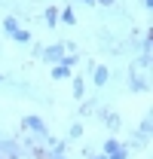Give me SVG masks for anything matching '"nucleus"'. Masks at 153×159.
I'll return each instance as SVG.
<instances>
[{"instance_id": "nucleus-1", "label": "nucleus", "mask_w": 153, "mask_h": 159, "mask_svg": "<svg viewBox=\"0 0 153 159\" xmlns=\"http://www.w3.org/2000/svg\"><path fill=\"white\" fill-rule=\"evenodd\" d=\"M3 28H6V34H9V37H16L19 43H28V34H25V31H21L12 19H6V25H3Z\"/></svg>"}, {"instance_id": "nucleus-2", "label": "nucleus", "mask_w": 153, "mask_h": 159, "mask_svg": "<svg viewBox=\"0 0 153 159\" xmlns=\"http://www.w3.org/2000/svg\"><path fill=\"white\" fill-rule=\"evenodd\" d=\"M104 150H107V156H110V159H123V156H126V153L116 147V141H107V147H104Z\"/></svg>"}, {"instance_id": "nucleus-3", "label": "nucleus", "mask_w": 153, "mask_h": 159, "mask_svg": "<svg viewBox=\"0 0 153 159\" xmlns=\"http://www.w3.org/2000/svg\"><path fill=\"white\" fill-rule=\"evenodd\" d=\"M25 122H28V129H34V132H43V122H40L37 116H28Z\"/></svg>"}, {"instance_id": "nucleus-4", "label": "nucleus", "mask_w": 153, "mask_h": 159, "mask_svg": "<svg viewBox=\"0 0 153 159\" xmlns=\"http://www.w3.org/2000/svg\"><path fill=\"white\" fill-rule=\"evenodd\" d=\"M95 83H98V86H104V83H107V67H98V74H95Z\"/></svg>"}, {"instance_id": "nucleus-5", "label": "nucleus", "mask_w": 153, "mask_h": 159, "mask_svg": "<svg viewBox=\"0 0 153 159\" xmlns=\"http://www.w3.org/2000/svg\"><path fill=\"white\" fill-rule=\"evenodd\" d=\"M52 77H55V80H61V77H67V64H58L55 70H52Z\"/></svg>"}, {"instance_id": "nucleus-6", "label": "nucleus", "mask_w": 153, "mask_h": 159, "mask_svg": "<svg viewBox=\"0 0 153 159\" xmlns=\"http://www.w3.org/2000/svg\"><path fill=\"white\" fill-rule=\"evenodd\" d=\"M46 58H61V46H58V49H49V52H46Z\"/></svg>"}, {"instance_id": "nucleus-7", "label": "nucleus", "mask_w": 153, "mask_h": 159, "mask_svg": "<svg viewBox=\"0 0 153 159\" xmlns=\"http://www.w3.org/2000/svg\"><path fill=\"white\" fill-rule=\"evenodd\" d=\"M101 3H110V0H101Z\"/></svg>"}]
</instances>
